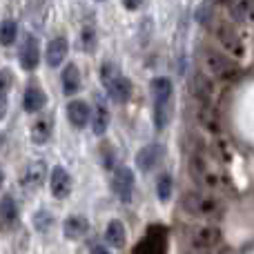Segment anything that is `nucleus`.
<instances>
[{
    "label": "nucleus",
    "instance_id": "nucleus-1",
    "mask_svg": "<svg viewBox=\"0 0 254 254\" xmlns=\"http://www.w3.org/2000/svg\"><path fill=\"white\" fill-rule=\"evenodd\" d=\"M190 174L192 179L201 185L207 192H221L225 190V179L219 170L214 167V163L201 152H194L190 156Z\"/></svg>",
    "mask_w": 254,
    "mask_h": 254
},
{
    "label": "nucleus",
    "instance_id": "nucleus-2",
    "mask_svg": "<svg viewBox=\"0 0 254 254\" xmlns=\"http://www.w3.org/2000/svg\"><path fill=\"white\" fill-rule=\"evenodd\" d=\"M181 205L190 216L203 221H214L223 214V205L212 194L205 192H185L183 198H181Z\"/></svg>",
    "mask_w": 254,
    "mask_h": 254
},
{
    "label": "nucleus",
    "instance_id": "nucleus-3",
    "mask_svg": "<svg viewBox=\"0 0 254 254\" xmlns=\"http://www.w3.org/2000/svg\"><path fill=\"white\" fill-rule=\"evenodd\" d=\"M203 65H205L207 74H210L212 78H221V80L239 78V67H237V63L232 61L230 54L216 52V49L207 47V49H203Z\"/></svg>",
    "mask_w": 254,
    "mask_h": 254
},
{
    "label": "nucleus",
    "instance_id": "nucleus-4",
    "mask_svg": "<svg viewBox=\"0 0 254 254\" xmlns=\"http://www.w3.org/2000/svg\"><path fill=\"white\" fill-rule=\"evenodd\" d=\"M188 241L194 250H212L221 243V232L212 223H192L188 228Z\"/></svg>",
    "mask_w": 254,
    "mask_h": 254
},
{
    "label": "nucleus",
    "instance_id": "nucleus-5",
    "mask_svg": "<svg viewBox=\"0 0 254 254\" xmlns=\"http://www.w3.org/2000/svg\"><path fill=\"white\" fill-rule=\"evenodd\" d=\"M214 36L221 43V47L225 49V54H230L232 58H243L246 47H243V40H241V36H239V31L234 29L232 25L219 22V25L214 27Z\"/></svg>",
    "mask_w": 254,
    "mask_h": 254
},
{
    "label": "nucleus",
    "instance_id": "nucleus-6",
    "mask_svg": "<svg viewBox=\"0 0 254 254\" xmlns=\"http://www.w3.org/2000/svg\"><path fill=\"white\" fill-rule=\"evenodd\" d=\"M20 67L25 71H31L38 67L40 63V47H38V38H36L34 34H27L25 40H22L20 45Z\"/></svg>",
    "mask_w": 254,
    "mask_h": 254
},
{
    "label": "nucleus",
    "instance_id": "nucleus-7",
    "mask_svg": "<svg viewBox=\"0 0 254 254\" xmlns=\"http://www.w3.org/2000/svg\"><path fill=\"white\" fill-rule=\"evenodd\" d=\"M49 190L56 198H67L71 192V176L63 165H56L52 170V179H49Z\"/></svg>",
    "mask_w": 254,
    "mask_h": 254
},
{
    "label": "nucleus",
    "instance_id": "nucleus-8",
    "mask_svg": "<svg viewBox=\"0 0 254 254\" xmlns=\"http://www.w3.org/2000/svg\"><path fill=\"white\" fill-rule=\"evenodd\" d=\"M114 190L123 203H131V194H134V174L129 167H119L114 174Z\"/></svg>",
    "mask_w": 254,
    "mask_h": 254
},
{
    "label": "nucleus",
    "instance_id": "nucleus-9",
    "mask_svg": "<svg viewBox=\"0 0 254 254\" xmlns=\"http://www.w3.org/2000/svg\"><path fill=\"white\" fill-rule=\"evenodd\" d=\"M223 2L237 22H243V25L254 22V0H223Z\"/></svg>",
    "mask_w": 254,
    "mask_h": 254
},
{
    "label": "nucleus",
    "instance_id": "nucleus-10",
    "mask_svg": "<svg viewBox=\"0 0 254 254\" xmlns=\"http://www.w3.org/2000/svg\"><path fill=\"white\" fill-rule=\"evenodd\" d=\"M92 110H89V105L85 101H71L69 105H67V119H69V123L74 127H78V129H83L85 125L92 121Z\"/></svg>",
    "mask_w": 254,
    "mask_h": 254
},
{
    "label": "nucleus",
    "instance_id": "nucleus-11",
    "mask_svg": "<svg viewBox=\"0 0 254 254\" xmlns=\"http://www.w3.org/2000/svg\"><path fill=\"white\" fill-rule=\"evenodd\" d=\"M196 119H198V125L205 131H210V134H214V136L221 134V119H219V114H216V110H212L210 103H203V105L198 107Z\"/></svg>",
    "mask_w": 254,
    "mask_h": 254
},
{
    "label": "nucleus",
    "instance_id": "nucleus-12",
    "mask_svg": "<svg viewBox=\"0 0 254 254\" xmlns=\"http://www.w3.org/2000/svg\"><path fill=\"white\" fill-rule=\"evenodd\" d=\"M161 158H163L161 145H147V147H143L136 154V165H138V170L149 172L152 167H156L158 163H161Z\"/></svg>",
    "mask_w": 254,
    "mask_h": 254
},
{
    "label": "nucleus",
    "instance_id": "nucleus-13",
    "mask_svg": "<svg viewBox=\"0 0 254 254\" xmlns=\"http://www.w3.org/2000/svg\"><path fill=\"white\" fill-rule=\"evenodd\" d=\"M214 83L207 74H194L192 78V94L203 103H212V96H214Z\"/></svg>",
    "mask_w": 254,
    "mask_h": 254
},
{
    "label": "nucleus",
    "instance_id": "nucleus-14",
    "mask_svg": "<svg viewBox=\"0 0 254 254\" xmlns=\"http://www.w3.org/2000/svg\"><path fill=\"white\" fill-rule=\"evenodd\" d=\"M105 89L110 92L112 101L119 103V105H123V103H127L131 98V83H129V78H125V76H121V74L116 76V78L112 80Z\"/></svg>",
    "mask_w": 254,
    "mask_h": 254
},
{
    "label": "nucleus",
    "instance_id": "nucleus-15",
    "mask_svg": "<svg viewBox=\"0 0 254 254\" xmlns=\"http://www.w3.org/2000/svg\"><path fill=\"white\" fill-rule=\"evenodd\" d=\"M45 179H47V165H45L43 161H34L27 165L25 170V179H22V183H25V188H40V185L45 183Z\"/></svg>",
    "mask_w": 254,
    "mask_h": 254
},
{
    "label": "nucleus",
    "instance_id": "nucleus-16",
    "mask_svg": "<svg viewBox=\"0 0 254 254\" xmlns=\"http://www.w3.org/2000/svg\"><path fill=\"white\" fill-rule=\"evenodd\" d=\"M18 223V205L11 196H2L0 201V228L11 230Z\"/></svg>",
    "mask_w": 254,
    "mask_h": 254
},
{
    "label": "nucleus",
    "instance_id": "nucleus-17",
    "mask_svg": "<svg viewBox=\"0 0 254 254\" xmlns=\"http://www.w3.org/2000/svg\"><path fill=\"white\" fill-rule=\"evenodd\" d=\"M67 52H69V43H67V38H63V36L54 38L52 43L47 45V65L58 67L63 61H65Z\"/></svg>",
    "mask_w": 254,
    "mask_h": 254
},
{
    "label": "nucleus",
    "instance_id": "nucleus-18",
    "mask_svg": "<svg viewBox=\"0 0 254 254\" xmlns=\"http://www.w3.org/2000/svg\"><path fill=\"white\" fill-rule=\"evenodd\" d=\"M45 103H47V96H45L43 89L36 87V85L27 87V92H25V101H22V107H25L27 114H38V112L45 107Z\"/></svg>",
    "mask_w": 254,
    "mask_h": 254
},
{
    "label": "nucleus",
    "instance_id": "nucleus-19",
    "mask_svg": "<svg viewBox=\"0 0 254 254\" xmlns=\"http://www.w3.org/2000/svg\"><path fill=\"white\" fill-rule=\"evenodd\" d=\"M89 230V221L85 219V216H69V219H65V225H63V232H65L67 239H71V241H76V239H83L85 234H87Z\"/></svg>",
    "mask_w": 254,
    "mask_h": 254
},
{
    "label": "nucleus",
    "instance_id": "nucleus-20",
    "mask_svg": "<svg viewBox=\"0 0 254 254\" xmlns=\"http://www.w3.org/2000/svg\"><path fill=\"white\" fill-rule=\"evenodd\" d=\"M172 80L170 78H154L152 80V94H154V105H167L172 103Z\"/></svg>",
    "mask_w": 254,
    "mask_h": 254
},
{
    "label": "nucleus",
    "instance_id": "nucleus-21",
    "mask_svg": "<svg viewBox=\"0 0 254 254\" xmlns=\"http://www.w3.org/2000/svg\"><path fill=\"white\" fill-rule=\"evenodd\" d=\"M61 78H63V92H65V96H74L80 89V71L76 65H67Z\"/></svg>",
    "mask_w": 254,
    "mask_h": 254
},
{
    "label": "nucleus",
    "instance_id": "nucleus-22",
    "mask_svg": "<svg viewBox=\"0 0 254 254\" xmlns=\"http://www.w3.org/2000/svg\"><path fill=\"white\" fill-rule=\"evenodd\" d=\"M105 239L112 248H123L127 241V232H125V225L121 221H110L105 230Z\"/></svg>",
    "mask_w": 254,
    "mask_h": 254
},
{
    "label": "nucleus",
    "instance_id": "nucleus-23",
    "mask_svg": "<svg viewBox=\"0 0 254 254\" xmlns=\"http://www.w3.org/2000/svg\"><path fill=\"white\" fill-rule=\"evenodd\" d=\"M92 127H94V134L96 136H103L107 131V127H110V110H107V105L101 101H98L96 112H94Z\"/></svg>",
    "mask_w": 254,
    "mask_h": 254
},
{
    "label": "nucleus",
    "instance_id": "nucleus-24",
    "mask_svg": "<svg viewBox=\"0 0 254 254\" xmlns=\"http://www.w3.org/2000/svg\"><path fill=\"white\" fill-rule=\"evenodd\" d=\"M49 136H52V119L49 116H43V119H38L31 127V140L38 145L47 143Z\"/></svg>",
    "mask_w": 254,
    "mask_h": 254
},
{
    "label": "nucleus",
    "instance_id": "nucleus-25",
    "mask_svg": "<svg viewBox=\"0 0 254 254\" xmlns=\"http://www.w3.org/2000/svg\"><path fill=\"white\" fill-rule=\"evenodd\" d=\"M172 185H174V181H172L170 174H161L156 181V196L158 201L167 203L172 198Z\"/></svg>",
    "mask_w": 254,
    "mask_h": 254
},
{
    "label": "nucleus",
    "instance_id": "nucleus-26",
    "mask_svg": "<svg viewBox=\"0 0 254 254\" xmlns=\"http://www.w3.org/2000/svg\"><path fill=\"white\" fill-rule=\"evenodd\" d=\"M18 36V25L13 20H2V25H0V43L4 45V47H9V45L16 40Z\"/></svg>",
    "mask_w": 254,
    "mask_h": 254
},
{
    "label": "nucleus",
    "instance_id": "nucleus-27",
    "mask_svg": "<svg viewBox=\"0 0 254 254\" xmlns=\"http://www.w3.org/2000/svg\"><path fill=\"white\" fill-rule=\"evenodd\" d=\"M170 112H172V103H167V105H154V125H156L158 129H163V127L167 125Z\"/></svg>",
    "mask_w": 254,
    "mask_h": 254
},
{
    "label": "nucleus",
    "instance_id": "nucleus-28",
    "mask_svg": "<svg viewBox=\"0 0 254 254\" xmlns=\"http://www.w3.org/2000/svg\"><path fill=\"white\" fill-rule=\"evenodd\" d=\"M34 225H36V230H38V232H49V230H52V225H54V216L49 214V212H45V210L36 212Z\"/></svg>",
    "mask_w": 254,
    "mask_h": 254
},
{
    "label": "nucleus",
    "instance_id": "nucleus-29",
    "mask_svg": "<svg viewBox=\"0 0 254 254\" xmlns=\"http://www.w3.org/2000/svg\"><path fill=\"white\" fill-rule=\"evenodd\" d=\"M94 47H96V31H94V27H85L80 31V49L94 52Z\"/></svg>",
    "mask_w": 254,
    "mask_h": 254
},
{
    "label": "nucleus",
    "instance_id": "nucleus-30",
    "mask_svg": "<svg viewBox=\"0 0 254 254\" xmlns=\"http://www.w3.org/2000/svg\"><path fill=\"white\" fill-rule=\"evenodd\" d=\"M116 76H119V69H116L114 65H110V63H107V65L101 67V80H103V85H105V87L116 78Z\"/></svg>",
    "mask_w": 254,
    "mask_h": 254
},
{
    "label": "nucleus",
    "instance_id": "nucleus-31",
    "mask_svg": "<svg viewBox=\"0 0 254 254\" xmlns=\"http://www.w3.org/2000/svg\"><path fill=\"white\" fill-rule=\"evenodd\" d=\"M9 87H11V71L0 69V94H7Z\"/></svg>",
    "mask_w": 254,
    "mask_h": 254
},
{
    "label": "nucleus",
    "instance_id": "nucleus-32",
    "mask_svg": "<svg viewBox=\"0 0 254 254\" xmlns=\"http://www.w3.org/2000/svg\"><path fill=\"white\" fill-rule=\"evenodd\" d=\"M7 114V94H0V121Z\"/></svg>",
    "mask_w": 254,
    "mask_h": 254
},
{
    "label": "nucleus",
    "instance_id": "nucleus-33",
    "mask_svg": "<svg viewBox=\"0 0 254 254\" xmlns=\"http://www.w3.org/2000/svg\"><path fill=\"white\" fill-rule=\"evenodd\" d=\"M123 4H125V9H136L143 4V0H123Z\"/></svg>",
    "mask_w": 254,
    "mask_h": 254
},
{
    "label": "nucleus",
    "instance_id": "nucleus-34",
    "mask_svg": "<svg viewBox=\"0 0 254 254\" xmlns=\"http://www.w3.org/2000/svg\"><path fill=\"white\" fill-rule=\"evenodd\" d=\"M2 181H4V174H2V170H0V188H2Z\"/></svg>",
    "mask_w": 254,
    "mask_h": 254
},
{
    "label": "nucleus",
    "instance_id": "nucleus-35",
    "mask_svg": "<svg viewBox=\"0 0 254 254\" xmlns=\"http://www.w3.org/2000/svg\"><path fill=\"white\" fill-rule=\"evenodd\" d=\"M96 2H103V0H96Z\"/></svg>",
    "mask_w": 254,
    "mask_h": 254
}]
</instances>
